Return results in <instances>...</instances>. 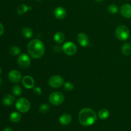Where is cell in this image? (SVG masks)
I'll return each mask as SVG.
<instances>
[{
    "instance_id": "6da1fadb",
    "label": "cell",
    "mask_w": 131,
    "mask_h": 131,
    "mask_svg": "<svg viewBox=\"0 0 131 131\" xmlns=\"http://www.w3.org/2000/svg\"><path fill=\"white\" fill-rule=\"evenodd\" d=\"M29 54L33 58L38 59L43 56L45 52V47L43 42L38 39L32 40L28 46Z\"/></svg>"
},
{
    "instance_id": "7a4b0ae2",
    "label": "cell",
    "mask_w": 131,
    "mask_h": 131,
    "mask_svg": "<svg viewBox=\"0 0 131 131\" xmlns=\"http://www.w3.org/2000/svg\"><path fill=\"white\" fill-rule=\"evenodd\" d=\"M79 121L83 126H90L97 121V115L91 108H84L79 113Z\"/></svg>"
},
{
    "instance_id": "3957f363",
    "label": "cell",
    "mask_w": 131,
    "mask_h": 131,
    "mask_svg": "<svg viewBox=\"0 0 131 131\" xmlns=\"http://www.w3.org/2000/svg\"><path fill=\"white\" fill-rule=\"evenodd\" d=\"M115 35L118 40L125 41L129 38L130 32H129L127 27L124 25H120L116 28V31H115Z\"/></svg>"
},
{
    "instance_id": "277c9868",
    "label": "cell",
    "mask_w": 131,
    "mask_h": 131,
    "mask_svg": "<svg viewBox=\"0 0 131 131\" xmlns=\"http://www.w3.org/2000/svg\"><path fill=\"white\" fill-rule=\"evenodd\" d=\"M31 104L29 101L25 98H20L15 103V107L21 113H27L29 110Z\"/></svg>"
},
{
    "instance_id": "5b68a950",
    "label": "cell",
    "mask_w": 131,
    "mask_h": 131,
    "mask_svg": "<svg viewBox=\"0 0 131 131\" xmlns=\"http://www.w3.org/2000/svg\"><path fill=\"white\" fill-rule=\"evenodd\" d=\"M49 102L54 106H59L63 102L65 96L62 93L59 92H54L49 96Z\"/></svg>"
},
{
    "instance_id": "8992f818",
    "label": "cell",
    "mask_w": 131,
    "mask_h": 131,
    "mask_svg": "<svg viewBox=\"0 0 131 131\" xmlns=\"http://www.w3.org/2000/svg\"><path fill=\"white\" fill-rule=\"evenodd\" d=\"M17 63L20 67L23 69H27L31 64L30 58L26 54L23 53L18 56Z\"/></svg>"
},
{
    "instance_id": "52a82bcc",
    "label": "cell",
    "mask_w": 131,
    "mask_h": 131,
    "mask_svg": "<svg viewBox=\"0 0 131 131\" xmlns=\"http://www.w3.org/2000/svg\"><path fill=\"white\" fill-rule=\"evenodd\" d=\"M62 50L66 54L69 56L74 55L77 52V47L75 43L72 42H67L63 44Z\"/></svg>"
},
{
    "instance_id": "ba28073f",
    "label": "cell",
    "mask_w": 131,
    "mask_h": 131,
    "mask_svg": "<svg viewBox=\"0 0 131 131\" xmlns=\"http://www.w3.org/2000/svg\"><path fill=\"white\" fill-rule=\"evenodd\" d=\"M64 80L62 77L58 75H54L51 77L49 80V84L52 88H60L63 84Z\"/></svg>"
},
{
    "instance_id": "9c48e42d",
    "label": "cell",
    "mask_w": 131,
    "mask_h": 131,
    "mask_svg": "<svg viewBox=\"0 0 131 131\" xmlns=\"http://www.w3.org/2000/svg\"><path fill=\"white\" fill-rule=\"evenodd\" d=\"M21 74L16 70H12L9 72L8 79L13 83H18L21 80Z\"/></svg>"
},
{
    "instance_id": "30bf717a",
    "label": "cell",
    "mask_w": 131,
    "mask_h": 131,
    "mask_svg": "<svg viewBox=\"0 0 131 131\" xmlns=\"http://www.w3.org/2000/svg\"><path fill=\"white\" fill-rule=\"evenodd\" d=\"M120 14L123 17L127 19H131V5L124 4L120 7Z\"/></svg>"
},
{
    "instance_id": "8fae6325",
    "label": "cell",
    "mask_w": 131,
    "mask_h": 131,
    "mask_svg": "<svg viewBox=\"0 0 131 131\" xmlns=\"http://www.w3.org/2000/svg\"><path fill=\"white\" fill-rule=\"evenodd\" d=\"M78 41L83 47H86L89 45L90 40L87 35L84 33H80L78 35Z\"/></svg>"
},
{
    "instance_id": "7c38bea8",
    "label": "cell",
    "mask_w": 131,
    "mask_h": 131,
    "mask_svg": "<svg viewBox=\"0 0 131 131\" xmlns=\"http://www.w3.org/2000/svg\"><path fill=\"white\" fill-rule=\"evenodd\" d=\"M54 16L56 17V18H57L58 19H60V20L63 19L67 15L66 10H65L63 7L58 6V7H57L54 10Z\"/></svg>"
},
{
    "instance_id": "4fadbf2b",
    "label": "cell",
    "mask_w": 131,
    "mask_h": 131,
    "mask_svg": "<svg viewBox=\"0 0 131 131\" xmlns=\"http://www.w3.org/2000/svg\"><path fill=\"white\" fill-rule=\"evenodd\" d=\"M23 84L24 86V87L28 89H30L34 87L35 86V81L33 78L29 75L24 77L23 79Z\"/></svg>"
},
{
    "instance_id": "5bb4252c",
    "label": "cell",
    "mask_w": 131,
    "mask_h": 131,
    "mask_svg": "<svg viewBox=\"0 0 131 131\" xmlns=\"http://www.w3.org/2000/svg\"><path fill=\"white\" fill-rule=\"evenodd\" d=\"M72 121L71 115L68 113H64L59 118V122L62 125H68Z\"/></svg>"
},
{
    "instance_id": "9a60e30c",
    "label": "cell",
    "mask_w": 131,
    "mask_h": 131,
    "mask_svg": "<svg viewBox=\"0 0 131 131\" xmlns=\"http://www.w3.org/2000/svg\"><path fill=\"white\" fill-rule=\"evenodd\" d=\"M3 104L6 106H12L15 102V97L12 95H6L5 97L3 98L2 100Z\"/></svg>"
},
{
    "instance_id": "2e32d148",
    "label": "cell",
    "mask_w": 131,
    "mask_h": 131,
    "mask_svg": "<svg viewBox=\"0 0 131 131\" xmlns=\"http://www.w3.org/2000/svg\"><path fill=\"white\" fill-rule=\"evenodd\" d=\"M22 116L18 112H13L10 115V121L14 123L19 122L21 120Z\"/></svg>"
},
{
    "instance_id": "e0dca14e",
    "label": "cell",
    "mask_w": 131,
    "mask_h": 131,
    "mask_svg": "<svg viewBox=\"0 0 131 131\" xmlns=\"http://www.w3.org/2000/svg\"><path fill=\"white\" fill-rule=\"evenodd\" d=\"M65 35L62 32H57L54 36V40L58 43H61L65 40Z\"/></svg>"
},
{
    "instance_id": "ac0fdd59",
    "label": "cell",
    "mask_w": 131,
    "mask_h": 131,
    "mask_svg": "<svg viewBox=\"0 0 131 131\" xmlns=\"http://www.w3.org/2000/svg\"><path fill=\"white\" fill-rule=\"evenodd\" d=\"M122 52L125 56H129L131 54V45L130 43H124L122 47Z\"/></svg>"
},
{
    "instance_id": "d6986e66",
    "label": "cell",
    "mask_w": 131,
    "mask_h": 131,
    "mask_svg": "<svg viewBox=\"0 0 131 131\" xmlns=\"http://www.w3.org/2000/svg\"><path fill=\"white\" fill-rule=\"evenodd\" d=\"M98 116L101 120H106L110 116V112L106 109H102L99 111Z\"/></svg>"
},
{
    "instance_id": "ffe728a7",
    "label": "cell",
    "mask_w": 131,
    "mask_h": 131,
    "mask_svg": "<svg viewBox=\"0 0 131 131\" xmlns=\"http://www.w3.org/2000/svg\"><path fill=\"white\" fill-rule=\"evenodd\" d=\"M22 33H23V36L26 38H31L33 35L32 29L31 28H28V27L23 28V30H22Z\"/></svg>"
},
{
    "instance_id": "44dd1931",
    "label": "cell",
    "mask_w": 131,
    "mask_h": 131,
    "mask_svg": "<svg viewBox=\"0 0 131 131\" xmlns=\"http://www.w3.org/2000/svg\"><path fill=\"white\" fill-rule=\"evenodd\" d=\"M31 7H30V6H28L27 5H24V4H22L18 7L17 13L19 15H22V14L27 12L28 10H31Z\"/></svg>"
},
{
    "instance_id": "7402d4cb",
    "label": "cell",
    "mask_w": 131,
    "mask_h": 131,
    "mask_svg": "<svg viewBox=\"0 0 131 131\" xmlns=\"http://www.w3.org/2000/svg\"><path fill=\"white\" fill-rule=\"evenodd\" d=\"M9 52L12 56H17L19 55L20 52V49L17 46H12L9 49Z\"/></svg>"
},
{
    "instance_id": "603a6c76",
    "label": "cell",
    "mask_w": 131,
    "mask_h": 131,
    "mask_svg": "<svg viewBox=\"0 0 131 131\" xmlns=\"http://www.w3.org/2000/svg\"><path fill=\"white\" fill-rule=\"evenodd\" d=\"M22 88L19 85H15L12 88V92L15 95L20 96L22 94Z\"/></svg>"
},
{
    "instance_id": "cb8c5ba5",
    "label": "cell",
    "mask_w": 131,
    "mask_h": 131,
    "mask_svg": "<svg viewBox=\"0 0 131 131\" xmlns=\"http://www.w3.org/2000/svg\"><path fill=\"white\" fill-rule=\"evenodd\" d=\"M49 110V106L47 104H43L41 105L39 109L40 112L43 114H45L48 112Z\"/></svg>"
},
{
    "instance_id": "d4e9b609",
    "label": "cell",
    "mask_w": 131,
    "mask_h": 131,
    "mask_svg": "<svg viewBox=\"0 0 131 131\" xmlns=\"http://www.w3.org/2000/svg\"><path fill=\"white\" fill-rule=\"evenodd\" d=\"M109 12L112 14H115L118 12V7L115 4H111L108 6Z\"/></svg>"
},
{
    "instance_id": "484cf974",
    "label": "cell",
    "mask_w": 131,
    "mask_h": 131,
    "mask_svg": "<svg viewBox=\"0 0 131 131\" xmlns=\"http://www.w3.org/2000/svg\"><path fill=\"white\" fill-rule=\"evenodd\" d=\"M64 88L67 91L70 92V91L73 90V89H74V85H73L72 83H70V82H67V83H65L64 84Z\"/></svg>"
},
{
    "instance_id": "4316f807",
    "label": "cell",
    "mask_w": 131,
    "mask_h": 131,
    "mask_svg": "<svg viewBox=\"0 0 131 131\" xmlns=\"http://www.w3.org/2000/svg\"><path fill=\"white\" fill-rule=\"evenodd\" d=\"M33 92H34L35 94H36L37 95H41V93H42V90H41V88H40L39 87H36V88H34Z\"/></svg>"
},
{
    "instance_id": "83f0119b",
    "label": "cell",
    "mask_w": 131,
    "mask_h": 131,
    "mask_svg": "<svg viewBox=\"0 0 131 131\" xmlns=\"http://www.w3.org/2000/svg\"><path fill=\"white\" fill-rule=\"evenodd\" d=\"M4 33V27L2 25V24L0 23V37Z\"/></svg>"
},
{
    "instance_id": "f1b7e54d",
    "label": "cell",
    "mask_w": 131,
    "mask_h": 131,
    "mask_svg": "<svg viewBox=\"0 0 131 131\" xmlns=\"http://www.w3.org/2000/svg\"><path fill=\"white\" fill-rule=\"evenodd\" d=\"M53 50H54V51H55V52H59L60 50V48L58 47V46H54V47Z\"/></svg>"
},
{
    "instance_id": "f546056e",
    "label": "cell",
    "mask_w": 131,
    "mask_h": 131,
    "mask_svg": "<svg viewBox=\"0 0 131 131\" xmlns=\"http://www.w3.org/2000/svg\"><path fill=\"white\" fill-rule=\"evenodd\" d=\"M3 131H13V130H12V128L7 127H6V128H5V129H4Z\"/></svg>"
},
{
    "instance_id": "4dcf8cb0",
    "label": "cell",
    "mask_w": 131,
    "mask_h": 131,
    "mask_svg": "<svg viewBox=\"0 0 131 131\" xmlns=\"http://www.w3.org/2000/svg\"><path fill=\"white\" fill-rule=\"evenodd\" d=\"M2 84H3V80H2V79H1V78H0V86H1Z\"/></svg>"
},
{
    "instance_id": "1f68e13d",
    "label": "cell",
    "mask_w": 131,
    "mask_h": 131,
    "mask_svg": "<svg viewBox=\"0 0 131 131\" xmlns=\"http://www.w3.org/2000/svg\"><path fill=\"white\" fill-rule=\"evenodd\" d=\"M95 1H97V2H101V1H102L103 0H95Z\"/></svg>"
},
{
    "instance_id": "d6a6232c",
    "label": "cell",
    "mask_w": 131,
    "mask_h": 131,
    "mask_svg": "<svg viewBox=\"0 0 131 131\" xmlns=\"http://www.w3.org/2000/svg\"><path fill=\"white\" fill-rule=\"evenodd\" d=\"M1 69L0 68V75H1Z\"/></svg>"
},
{
    "instance_id": "836d02e7",
    "label": "cell",
    "mask_w": 131,
    "mask_h": 131,
    "mask_svg": "<svg viewBox=\"0 0 131 131\" xmlns=\"http://www.w3.org/2000/svg\"><path fill=\"white\" fill-rule=\"evenodd\" d=\"M38 1H42V0H38Z\"/></svg>"
}]
</instances>
